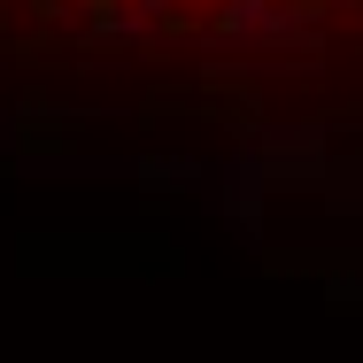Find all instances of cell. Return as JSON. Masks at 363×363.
<instances>
[{"instance_id":"6da1fadb","label":"cell","mask_w":363,"mask_h":363,"mask_svg":"<svg viewBox=\"0 0 363 363\" xmlns=\"http://www.w3.org/2000/svg\"><path fill=\"white\" fill-rule=\"evenodd\" d=\"M132 8H147V16H155V8H170V0H132ZM232 8H247V0H232Z\"/></svg>"}]
</instances>
